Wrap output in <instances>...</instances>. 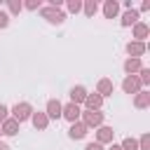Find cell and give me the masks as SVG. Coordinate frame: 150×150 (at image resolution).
Instances as JSON below:
<instances>
[{
    "label": "cell",
    "mask_w": 150,
    "mask_h": 150,
    "mask_svg": "<svg viewBox=\"0 0 150 150\" xmlns=\"http://www.w3.org/2000/svg\"><path fill=\"white\" fill-rule=\"evenodd\" d=\"M80 115H82V110H80V105H75V103H68V105L61 108V117H66L68 122H77Z\"/></svg>",
    "instance_id": "5"
},
{
    "label": "cell",
    "mask_w": 150,
    "mask_h": 150,
    "mask_svg": "<svg viewBox=\"0 0 150 150\" xmlns=\"http://www.w3.org/2000/svg\"><path fill=\"white\" fill-rule=\"evenodd\" d=\"M117 12H120V5H117L115 0H108V2L103 5V14H105L108 19H115V16H117Z\"/></svg>",
    "instance_id": "15"
},
{
    "label": "cell",
    "mask_w": 150,
    "mask_h": 150,
    "mask_svg": "<svg viewBox=\"0 0 150 150\" xmlns=\"http://www.w3.org/2000/svg\"><path fill=\"white\" fill-rule=\"evenodd\" d=\"M122 150H138V141L136 138H131V136H127L124 141H122V145H120Z\"/></svg>",
    "instance_id": "20"
},
{
    "label": "cell",
    "mask_w": 150,
    "mask_h": 150,
    "mask_svg": "<svg viewBox=\"0 0 150 150\" xmlns=\"http://www.w3.org/2000/svg\"><path fill=\"white\" fill-rule=\"evenodd\" d=\"M7 7H9V12H12V14H19V12H21V7H23V2H19V0H7Z\"/></svg>",
    "instance_id": "22"
},
{
    "label": "cell",
    "mask_w": 150,
    "mask_h": 150,
    "mask_svg": "<svg viewBox=\"0 0 150 150\" xmlns=\"http://www.w3.org/2000/svg\"><path fill=\"white\" fill-rule=\"evenodd\" d=\"M148 33H150V28L145 23H134V38H136V42H143L148 38Z\"/></svg>",
    "instance_id": "13"
},
{
    "label": "cell",
    "mask_w": 150,
    "mask_h": 150,
    "mask_svg": "<svg viewBox=\"0 0 150 150\" xmlns=\"http://www.w3.org/2000/svg\"><path fill=\"white\" fill-rule=\"evenodd\" d=\"M84 150H103V145H101V143H89Z\"/></svg>",
    "instance_id": "29"
},
{
    "label": "cell",
    "mask_w": 150,
    "mask_h": 150,
    "mask_svg": "<svg viewBox=\"0 0 150 150\" xmlns=\"http://www.w3.org/2000/svg\"><path fill=\"white\" fill-rule=\"evenodd\" d=\"M143 66H141V59H127L124 61V70L129 73V75H134V73H138Z\"/></svg>",
    "instance_id": "17"
},
{
    "label": "cell",
    "mask_w": 150,
    "mask_h": 150,
    "mask_svg": "<svg viewBox=\"0 0 150 150\" xmlns=\"http://www.w3.org/2000/svg\"><path fill=\"white\" fill-rule=\"evenodd\" d=\"M122 89H124L127 94H138V91H141V80H138L136 75H127L124 82H122Z\"/></svg>",
    "instance_id": "4"
},
{
    "label": "cell",
    "mask_w": 150,
    "mask_h": 150,
    "mask_svg": "<svg viewBox=\"0 0 150 150\" xmlns=\"http://www.w3.org/2000/svg\"><path fill=\"white\" fill-rule=\"evenodd\" d=\"M84 98H87V89H84V87H73V89H70V103L77 105V103H82Z\"/></svg>",
    "instance_id": "12"
},
{
    "label": "cell",
    "mask_w": 150,
    "mask_h": 150,
    "mask_svg": "<svg viewBox=\"0 0 150 150\" xmlns=\"http://www.w3.org/2000/svg\"><path fill=\"white\" fill-rule=\"evenodd\" d=\"M7 112H9V110H7V105H2V103H0V122H5V120H7Z\"/></svg>",
    "instance_id": "28"
},
{
    "label": "cell",
    "mask_w": 150,
    "mask_h": 150,
    "mask_svg": "<svg viewBox=\"0 0 150 150\" xmlns=\"http://www.w3.org/2000/svg\"><path fill=\"white\" fill-rule=\"evenodd\" d=\"M110 150H122V148H120V145H115V143H112V148H110Z\"/></svg>",
    "instance_id": "30"
},
{
    "label": "cell",
    "mask_w": 150,
    "mask_h": 150,
    "mask_svg": "<svg viewBox=\"0 0 150 150\" xmlns=\"http://www.w3.org/2000/svg\"><path fill=\"white\" fill-rule=\"evenodd\" d=\"M23 7H26V9H38V7H40V0H28Z\"/></svg>",
    "instance_id": "27"
},
{
    "label": "cell",
    "mask_w": 150,
    "mask_h": 150,
    "mask_svg": "<svg viewBox=\"0 0 150 150\" xmlns=\"http://www.w3.org/2000/svg\"><path fill=\"white\" fill-rule=\"evenodd\" d=\"M16 131H19V122H16V120H12V117H7V120L2 122L0 134H5V136H14Z\"/></svg>",
    "instance_id": "9"
},
{
    "label": "cell",
    "mask_w": 150,
    "mask_h": 150,
    "mask_svg": "<svg viewBox=\"0 0 150 150\" xmlns=\"http://www.w3.org/2000/svg\"><path fill=\"white\" fill-rule=\"evenodd\" d=\"M7 23H9V14L0 12V28H7Z\"/></svg>",
    "instance_id": "26"
},
{
    "label": "cell",
    "mask_w": 150,
    "mask_h": 150,
    "mask_svg": "<svg viewBox=\"0 0 150 150\" xmlns=\"http://www.w3.org/2000/svg\"><path fill=\"white\" fill-rule=\"evenodd\" d=\"M96 94L103 98V96H110L112 94V82L108 80V77H103V80H98V87H96Z\"/></svg>",
    "instance_id": "11"
},
{
    "label": "cell",
    "mask_w": 150,
    "mask_h": 150,
    "mask_svg": "<svg viewBox=\"0 0 150 150\" xmlns=\"http://www.w3.org/2000/svg\"><path fill=\"white\" fill-rule=\"evenodd\" d=\"M112 134H115V131H112L110 127H98V131H96V143H101V145H103V143H110V141H112Z\"/></svg>",
    "instance_id": "10"
},
{
    "label": "cell",
    "mask_w": 150,
    "mask_h": 150,
    "mask_svg": "<svg viewBox=\"0 0 150 150\" xmlns=\"http://www.w3.org/2000/svg\"><path fill=\"white\" fill-rule=\"evenodd\" d=\"M0 150H9V148H7V145H5V143H0Z\"/></svg>",
    "instance_id": "31"
},
{
    "label": "cell",
    "mask_w": 150,
    "mask_h": 150,
    "mask_svg": "<svg viewBox=\"0 0 150 150\" xmlns=\"http://www.w3.org/2000/svg\"><path fill=\"white\" fill-rule=\"evenodd\" d=\"M134 103H136V108H148L150 105V91H138Z\"/></svg>",
    "instance_id": "18"
},
{
    "label": "cell",
    "mask_w": 150,
    "mask_h": 150,
    "mask_svg": "<svg viewBox=\"0 0 150 150\" xmlns=\"http://www.w3.org/2000/svg\"><path fill=\"white\" fill-rule=\"evenodd\" d=\"M30 120H33V127H35V129H45L47 122H49V117H47L45 112H33Z\"/></svg>",
    "instance_id": "16"
},
{
    "label": "cell",
    "mask_w": 150,
    "mask_h": 150,
    "mask_svg": "<svg viewBox=\"0 0 150 150\" xmlns=\"http://www.w3.org/2000/svg\"><path fill=\"white\" fill-rule=\"evenodd\" d=\"M127 52H129V59H141L145 54V42H129L127 45Z\"/></svg>",
    "instance_id": "6"
},
{
    "label": "cell",
    "mask_w": 150,
    "mask_h": 150,
    "mask_svg": "<svg viewBox=\"0 0 150 150\" xmlns=\"http://www.w3.org/2000/svg\"><path fill=\"white\" fill-rule=\"evenodd\" d=\"M61 108H63V105H61L56 98H52V101H47V112H45V115H47V117L59 120V117H61Z\"/></svg>",
    "instance_id": "8"
},
{
    "label": "cell",
    "mask_w": 150,
    "mask_h": 150,
    "mask_svg": "<svg viewBox=\"0 0 150 150\" xmlns=\"http://www.w3.org/2000/svg\"><path fill=\"white\" fill-rule=\"evenodd\" d=\"M138 73H141V77H138L141 84H150V68H141Z\"/></svg>",
    "instance_id": "24"
},
{
    "label": "cell",
    "mask_w": 150,
    "mask_h": 150,
    "mask_svg": "<svg viewBox=\"0 0 150 150\" xmlns=\"http://www.w3.org/2000/svg\"><path fill=\"white\" fill-rule=\"evenodd\" d=\"M84 103H87V110H98V108H101V103H103V98H101L98 94H87Z\"/></svg>",
    "instance_id": "14"
},
{
    "label": "cell",
    "mask_w": 150,
    "mask_h": 150,
    "mask_svg": "<svg viewBox=\"0 0 150 150\" xmlns=\"http://www.w3.org/2000/svg\"><path fill=\"white\" fill-rule=\"evenodd\" d=\"M87 131H89V129H87L82 122H73V124H70V129H68V136L77 141V138H84V136H87Z\"/></svg>",
    "instance_id": "7"
},
{
    "label": "cell",
    "mask_w": 150,
    "mask_h": 150,
    "mask_svg": "<svg viewBox=\"0 0 150 150\" xmlns=\"http://www.w3.org/2000/svg\"><path fill=\"white\" fill-rule=\"evenodd\" d=\"M82 124H84L87 129L101 127V124H103V112H98V110H87V112H82Z\"/></svg>",
    "instance_id": "2"
},
{
    "label": "cell",
    "mask_w": 150,
    "mask_h": 150,
    "mask_svg": "<svg viewBox=\"0 0 150 150\" xmlns=\"http://www.w3.org/2000/svg\"><path fill=\"white\" fill-rule=\"evenodd\" d=\"M82 9H84V14H87V16H94V14H96V9H98V5H96L94 0H87V2L82 5Z\"/></svg>",
    "instance_id": "21"
},
{
    "label": "cell",
    "mask_w": 150,
    "mask_h": 150,
    "mask_svg": "<svg viewBox=\"0 0 150 150\" xmlns=\"http://www.w3.org/2000/svg\"><path fill=\"white\" fill-rule=\"evenodd\" d=\"M33 115V108H30V103H16L14 108H12V120H16V122H23V120H28Z\"/></svg>",
    "instance_id": "3"
},
{
    "label": "cell",
    "mask_w": 150,
    "mask_h": 150,
    "mask_svg": "<svg viewBox=\"0 0 150 150\" xmlns=\"http://www.w3.org/2000/svg\"><path fill=\"white\" fill-rule=\"evenodd\" d=\"M42 16H45L49 23H63V21H66V14H63L59 7H52V5L42 7Z\"/></svg>",
    "instance_id": "1"
},
{
    "label": "cell",
    "mask_w": 150,
    "mask_h": 150,
    "mask_svg": "<svg viewBox=\"0 0 150 150\" xmlns=\"http://www.w3.org/2000/svg\"><path fill=\"white\" fill-rule=\"evenodd\" d=\"M68 9H70V12H75V14H77V12H80V9H82V2H80V0H70V2H68Z\"/></svg>",
    "instance_id": "25"
},
{
    "label": "cell",
    "mask_w": 150,
    "mask_h": 150,
    "mask_svg": "<svg viewBox=\"0 0 150 150\" xmlns=\"http://www.w3.org/2000/svg\"><path fill=\"white\" fill-rule=\"evenodd\" d=\"M136 19H138V12L136 9H127L124 16H122V26H131V23H136Z\"/></svg>",
    "instance_id": "19"
},
{
    "label": "cell",
    "mask_w": 150,
    "mask_h": 150,
    "mask_svg": "<svg viewBox=\"0 0 150 150\" xmlns=\"http://www.w3.org/2000/svg\"><path fill=\"white\" fill-rule=\"evenodd\" d=\"M138 150H150V134H143L138 141Z\"/></svg>",
    "instance_id": "23"
}]
</instances>
